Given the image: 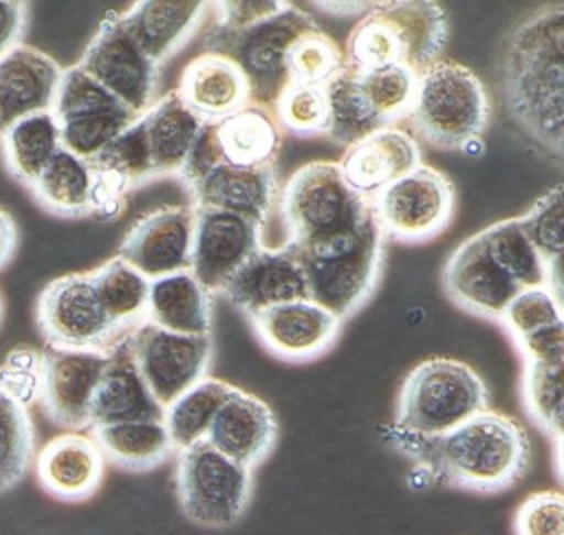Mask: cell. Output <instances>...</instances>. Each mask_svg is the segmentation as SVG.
<instances>
[{"instance_id": "c3c4849f", "label": "cell", "mask_w": 564, "mask_h": 535, "mask_svg": "<svg viewBox=\"0 0 564 535\" xmlns=\"http://www.w3.org/2000/svg\"><path fill=\"white\" fill-rule=\"evenodd\" d=\"M42 379V352L34 347H14L0 363V389L31 408L39 403Z\"/></svg>"}, {"instance_id": "f907efd6", "label": "cell", "mask_w": 564, "mask_h": 535, "mask_svg": "<svg viewBox=\"0 0 564 535\" xmlns=\"http://www.w3.org/2000/svg\"><path fill=\"white\" fill-rule=\"evenodd\" d=\"M523 360L544 363H564V323L544 327L513 340Z\"/></svg>"}, {"instance_id": "ee69618b", "label": "cell", "mask_w": 564, "mask_h": 535, "mask_svg": "<svg viewBox=\"0 0 564 535\" xmlns=\"http://www.w3.org/2000/svg\"><path fill=\"white\" fill-rule=\"evenodd\" d=\"M563 184L544 192L527 214L518 217L521 230L546 263L547 270L561 264L563 256L564 197Z\"/></svg>"}, {"instance_id": "7bdbcfd3", "label": "cell", "mask_w": 564, "mask_h": 535, "mask_svg": "<svg viewBox=\"0 0 564 535\" xmlns=\"http://www.w3.org/2000/svg\"><path fill=\"white\" fill-rule=\"evenodd\" d=\"M345 65V52L322 26L300 35L290 48L292 86L326 85Z\"/></svg>"}, {"instance_id": "d6a6232c", "label": "cell", "mask_w": 564, "mask_h": 535, "mask_svg": "<svg viewBox=\"0 0 564 535\" xmlns=\"http://www.w3.org/2000/svg\"><path fill=\"white\" fill-rule=\"evenodd\" d=\"M97 172L90 162L58 149L31 192L42 210L67 220L94 217Z\"/></svg>"}, {"instance_id": "74e56055", "label": "cell", "mask_w": 564, "mask_h": 535, "mask_svg": "<svg viewBox=\"0 0 564 535\" xmlns=\"http://www.w3.org/2000/svg\"><path fill=\"white\" fill-rule=\"evenodd\" d=\"M564 363L523 360L520 395L524 413L557 449L563 445Z\"/></svg>"}, {"instance_id": "1f68e13d", "label": "cell", "mask_w": 564, "mask_h": 535, "mask_svg": "<svg viewBox=\"0 0 564 535\" xmlns=\"http://www.w3.org/2000/svg\"><path fill=\"white\" fill-rule=\"evenodd\" d=\"M91 436L107 462L133 474L154 471L177 452L164 419L95 426Z\"/></svg>"}, {"instance_id": "836d02e7", "label": "cell", "mask_w": 564, "mask_h": 535, "mask_svg": "<svg viewBox=\"0 0 564 535\" xmlns=\"http://www.w3.org/2000/svg\"><path fill=\"white\" fill-rule=\"evenodd\" d=\"M62 149L61 132L52 112H39L15 122L0 135V152L9 174L31 188Z\"/></svg>"}, {"instance_id": "cb8c5ba5", "label": "cell", "mask_w": 564, "mask_h": 535, "mask_svg": "<svg viewBox=\"0 0 564 535\" xmlns=\"http://www.w3.org/2000/svg\"><path fill=\"white\" fill-rule=\"evenodd\" d=\"M62 73L51 55L24 43L0 56V135L21 119L52 112Z\"/></svg>"}, {"instance_id": "7c38bea8", "label": "cell", "mask_w": 564, "mask_h": 535, "mask_svg": "<svg viewBox=\"0 0 564 535\" xmlns=\"http://www.w3.org/2000/svg\"><path fill=\"white\" fill-rule=\"evenodd\" d=\"M386 238L372 217L348 247L315 258H300L308 297L345 320L366 306L378 290Z\"/></svg>"}, {"instance_id": "ba28073f", "label": "cell", "mask_w": 564, "mask_h": 535, "mask_svg": "<svg viewBox=\"0 0 564 535\" xmlns=\"http://www.w3.org/2000/svg\"><path fill=\"white\" fill-rule=\"evenodd\" d=\"M253 471L217 451L207 439L177 449L174 485L184 517L210 531L239 524L252 501Z\"/></svg>"}, {"instance_id": "9a60e30c", "label": "cell", "mask_w": 564, "mask_h": 535, "mask_svg": "<svg viewBox=\"0 0 564 535\" xmlns=\"http://www.w3.org/2000/svg\"><path fill=\"white\" fill-rule=\"evenodd\" d=\"M91 78L144 114L160 98L161 66L143 52L120 22V12H108L77 63Z\"/></svg>"}, {"instance_id": "ab89813d", "label": "cell", "mask_w": 564, "mask_h": 535, "mask_svg": "<svg viewBox=\"0 0 564 535\" xmlns=\"http://www.w3.org/2000/svg\"><path fill=\"white\" fill-rule=\"evenodd\" d=\"M488 253L520 284L527 287L547 286V266L534 250L518 217L505 218L478 231Z\"/></svg>"}, {"instance_id": "7a4b0ae2", "label": "cell", "mask_w": 564, "mask_h": 535, "mask_svg": "<svg viewBox=\"0 0 564 535\" xmlns=\"http://www.w3.org/2000/svg\"><path fill=\"white\" fill-rule=\"evenodd\" d=\"M511 121L551 157L564 155V7L547 3L508 33L498 59Z\"/></svg>"}, {"instance_id": "d6986e66", "label": "cell", "mask_w": 564, "mask_h": 535, "mask_svg": "<svg viewBox=\"0 0 564 535\" xmlns=\"http://www.w3.org/2000/svg\"><path fill=\"white\" fill-rule=\"evenodd\" d=\"M247 319L272 356L293 363L325 356L339 339L343 327L336 314L310 297L276 304Z\"/></svg>"}, {"instance_id": "7402d4cb", "label": "cell", "mask_w": 564, "mask_h": 535, "mask_svg": "<svg viewBox=\"0 0 564 535\" xmlns=\"http://www.w3.org/2000/svg\"><path fill=\"white\" fill-rule=\"evenodd\" d=\"M35 476L45 494L67 504H82L98 494L107 459L94 436L65 432L48 439L35 455Z\"/></svg>"}, {"instance_id": "52a82bcc", "label": "cell", "mask_w": 564, "mask_h": 535, "mask_svg": "<svg viewBox=\"0 0 564 535\" xmlns=\"http://www.w3.org/2000/svg\"><path fill=\"white\" fill-rule=\"evenodd\" d=\"M318 26L310 13L290 3L283 12L246 29L210 26L204 39V52L219 53L236 62L249 81L252 102L273 109L282 92L292 86L290 48L300 35Z\"/></svg>"}, {"instance_id": "f6af8a7d", "label": "cell", "mask_w": 564, "mask_h": 535, "mask_svg": "<svg viewBox=\"0 0 564 535\" xmlns=\"http://www.w3.org/2000/svg\"><path fill=\"white\" fill-rule=\"evenodd\" d=\"M282 131L299 138L325 135L329 121L328 92L325 85H293L273 106Z\"/></svg>"}, {"instance_id": "7dc6e473", "label": "cell", "mask_w": 564, "mask_h": 535, "mask_svg": "<svg viewBox=\"0 0 564 535\" xmlns=\"http://www.w3.org/2000/svg\"><path fill=\"white\" fill-rule=\"evenodd\" d=\"M513 535H564V495L557 489L531 492L514 509Z\"/></svg>"}, {"instance_id": "11a10c76", "label": "cell", "mask_w": 564, "mask_h": 535, "mask_svg": "<svg viewBox=\"0 0 564 535\" xmlns=\"http://www.w3.org/2000/svg\"><path fill=\"white\" fill-rule=\"evenodd\" d=\"M2 316H4V304H2V297H0V323H2Z\"/></svg>"}, {"instance_id": "bcb514c9", "label": "cell", "mask_w": 564, "mask_h": 535, "mask_svg": "<svg viewBox=\"0 0 564 535\" xmlns=\"http://www.w3.org/2000/svg\"><path fill=\"white\" fill-rule=\"evenodd\" d=\"M498 323L511 340L521 339L547 326L563 323V301L547 286L527 287L505 307Z\"/></svg>"}, {"instance_id": "f5cc1de1", "label": "cell", "mask_w": 564, "mask_h": 535, "mask_svg": "<svg viewBox=\"0 0 564 535\" xmlns=\"http://www.w3.org/2000/svg\"><path fill=\"white\" fill-rule=\"evenodd\" d=\"M19 227L14 217L4 208H0V271L11 264L18 253Z\"/></svg>"}, {"instance_id": "e575fe53", "label": "cell", "mask_w": 564, "mask_h": 535, "mask_svg": "<svg viewBox=\"0 0 564 535\" xmlns=\"http://www.w3.org/2000/svg\"><path fill=\"white\" fill-rule=\"evenodd\" d=\"M90 273L105 313L118 327L131 332L147 320L151 287L147 276L118 254Z\"/></svg>"}, {"instance_id": "8d00e7d4", "label": "cell", "mask_w": 564, "mask_h": 535, "mask_svg": "<svg viewBox=\"0 0 564 535\" xmlns=\"http://www.w3.org/2000/svg\"><path fill=\"white\" fill-rule=\"evenodd\" d=\"M234 386L226 380L207 375L164 408V423L177 449L206 439L217 412Z\"/></svg>"}, {"instance_id": "e0dca14e", "label": "cell", "mask_w": 564, "mask_h": 535, "mask_svg": "<svg viewBox=\"0 0 564 535\" xmlns=\"http://www.w3.org/2000/svg\"><path fill=\"white\" fill-rule=\"evenodd\" d=\"M265 225L247 215L196 207L191 271L216 296L265 244Z\"/></svg>"}, {"instance_id": "5b68a950", "label": "cell", "mask_w": 564, "mask_h": 535, "mask_svg": "<svg viewBox=\"0 0 564 535\" xmlns=\"http://www.w3.org/2000/svg\"><path fill=\"white\" fill-rule=\"evenodd\" d=\"M490 114V98L481 79L468 66L441 58L419 73L405 119L427 144L465 151L480 141Z\"/></svg>"}, {"instance_id": "603a6c76", "label": "cell", "mask_w": 564, "mask_h": 535, "mask_svg": "<svg viewBox=\"0 0 564 535\" xmlns=\"http://www.w3.org/2000/svg\"><path fill=\"white\" fill-rule=\"evenodd\" d=\"M279 429L275 412L265 400L234 386L217 412L206 439L227 458L256 469L275 449Z\"/></svg>"}, {"instance_id": "f1b7e54d", "label": "cell", "mask_w": 564, "mask_h": 535, "mask_svg": "<svg viewBox=\"0 0 564 535\" xmlns=\"http://www.w3.org/2000/svg\"><path fill=\"white\" fill-rule=\"evenodd\" d=\"M220 161L234 167H279L283 131L273 109L250 102L217 122H209Z\"/></svg>"}, {"instance_id": "484cf974", "label": "cell", "mask_w": 564, "mask_h": 535, "mask_svg": "<svg viewBox=\"0 0 564 535\" xmlns=\"http://www.w3.org/2000/svg\"><path fill=\"white\" fill-rule=\"evenodd\" d=\"M209 6L204 0H141L120 13V22L163 68L196 35Z\"/></svg>"}, {"instance_id": "8fae6325", "label": "cell", "mask_w": 564, "mask_h": 535, "mask_svg": "<svg viewBox=\"0 0 564 535\" xmlns=\"http://www.w3.org/2000/svg\"><path fill=\"white\" fill-rule=\"evenodd\" d=\"M371 207L386 240L425 243L454 220L455 187L444 172L421 162L376 194Z\"/></svg>"}, {"instance_id": "d590c367", "label": "cell", "mask_w": 564, "mask_h": 535, "mask_svg": "<svg viewBox=\"0 0 564 535\" xmlns=\"http://www.w3.org/2000/svg\"><path fill=\"white\" fill-rule=\"evenodd\" d=\"M325 88L329 102V121L325 135L329 141L348 148L376 129L384 128V122L362 91L355 68L343 66L326 83Z\"/></svg>"}, {"instance_id": "4fadbf2b", "label": "cell", "mask_w": 564, "mask_h": 535, "mask_svg": "<svg viewBox=\"0 0 564 535\" xmlns=\"http://www.w3.org/2000/svg\"><path fill=\"white\" fill-rule=\"evenodd\" d=\"M62 148L90 161L143 114L108 91L78 65L65 68L52 109Z\"/></svg>"}, {"instance_id": "b9f144b4", "label": "cell", "mask_w": 564, "mask_h": 535, "mask_svg": "<svg viewBox=\"0 0 564 535\" xmlns=\"http://www.w3.org/2000/svg\"><path fill=\"white\" fill-rule=\"evenodd\" d=\"M356 73L362 91L384 125H394L399 119H405L417 83V75L412 69L389 65L376 69H356Z\"/></svg>"}, {"instance_id": "60d3db41", "label": "cell", "mask_w": 564, "mask_h": 535, "mask_svg": "<svg viewBox=\"0 0 564 535\" xmlns=\"http://www.w3.org/2000/svg\"><path fill=\"white\" fill-rule=\"evenodd\" d=\"M88 162L95 171L118 182L128 194L141 185L153 182V164L144 134L143 119H138L130 128L124 129Z\"/></svg>"}, {"instance_id": "9c48e42d", "label": "cell", "mask_w": 564, "mask_h": 535, "mask_svg": "<svg viewBox=\"0 0 564 535\" xmlns=\"http://www.w3.org/2000/svg\"><path fill=\"white\" fill-rule=\"evenodd\" d=\"M181 184L194 207L220 208L267 225L279 198V167L242 168L220 161L204 124L181 171Z\"/></svg>"}, {"instance_id": "8992f818", "label": "cell", "mask_w": 564, "mask_h": 535, "mask_svg": "<svg viewBox=\"0 0 564 535\" xmlns=\"http://www.w3.org/2000/svg\"><path fill=\"white\" fill-rule=\"evenodd\" d=\"M487 408L490 390L470 363L431 357L402 380L392 425L414 435H444Z\"/></svg>"}, {"instance_id": "2e32d148", "label": "cell", "mask_w": 564, "mask_h": 535, "mask_svg": "<svg viewBox=\"0 0 564 535\" xmlns=\"http://www.w3.org/2000/svg\"><path fill=\"white\" fill-rule=\"evenodd\" d=\"M108 359L110 350H42L39 403L48 422L67 432L91 428V402Z\"/></svg>"}, {"instance_id": "277c9868", "label": "cell", "mask_w": 564, "mask_h": 535, "mask_svg": "<svg viewBox=\"0 0 564 535\" xmlns=\"http://www.w3.org/2000/svg\"><path fill=\"white\" fill-rule=\"evenodd\" d=\"M447 42V13L441 3L376 2L349 32L346 65L356 69L402 65L419 75L442 58Z\"/></svg>"}, {"instance_id": "30bf717a", "label": "cell", "mask_w": 564, "mask_h": 535, "mask_svg": "<svg viewBox=\"0 0 564 535\" xmlns=\"http://www.w3.org/2000/svg\"><path fill=\"white\" fill-rule=\"evenodd\" d=\"M35 324L47 346L61 349L108 352L130 336L105 313L90 271L45 284L35 303Z\"/></svg>"}, {"instance_id": "4316f807", "label": "cell", "mask_w": 564, "mask_h": 535, "mask_svg": "<svg viewBox=\"0 0 564 535\" xmlns=\"http://www.w3.org/2000/svg\"><path fill=\"white\" fill-rule=\"evenodd\" d=\"M177 95L204 122H217L252 102L240 66L219 53L204 52L181 73Z\"/></svg>"}, {"instance_id": "6da1fadb", "label": "cell", "mask_w": 564, "mask_h": 535, "mask_svg": "<svg viewBox=\"0 0 564 535\" xmlns=\"http://www.w3.org/2000/svg\"><path fill=\"white\" fill-rule=\"evenodd\" d=\"M382 439L411 459L429 484L494 495L517 485L530 469L533 448L520 419L487 408L451 432L421 436L386 425Z\"/></svg>"}, {"instance_id": "ffe728a7", "label": "cell", "mask_w": 564, "mask_h": 535, "mask_svg": "<svg viewBox=\"0 0 564 535\" xmlns=\"http://www.w3.org/2000/svg\"><path fill=\"white\" fill-rule=\"evenodd\" d=\"M442 286L448 299L465 313L497 323L505 307L523 291L488 253L478 231L448 254Z\"/></svg>"}, {"instance_id": "4dcf8cb0", "label": "cell", "mask_w": 564, "mask_h": 535, "mask_svg": "<svg viewBox=\"0 0 564 535\" xmlns=\"http://www.w3.org/2000/svg\"><path fill=\"white\" fill-rule=\"evenodd\" d=\"M148 323L177 334H213L214 294L194 276L180 271L151 281Z\"/></svg>"}, {"instance_id": "681fc988", "label": "cell", "mask_w": 564, "mask_h": 535, "mask_svg": "<svg viewBox=\"0 0 564 535\" xmlns=\"http://www.w3.org/2000/svg\"><path fill=\"white\" fill-rule=\"evenodd\" d=\"M292 2L283 0H243V2H214L217 17L213 25L220 30H239L283 12Z\"/></svg>"}, {"instance_id": "db71d44e", "label": "cell", "mask_w": 564, "mask_h": 535, "mask_svg": "<svg viewBox=\"0 0 564 535\" xmlns=\"http://www.w3.org/2000/svg\"><path fill=\"white\" fill-rule=\"evenodd\" d=\"M376 2H313L319 10L335 15H355L358 12H369Z\"/></svg>"}, {"instance_id": "ac0fdd59", "label": "cell", "mask_w": 564, "mask_h": 535, "mask_svg": "<svg viewBox=\"0 0 564 535\" xmlns=\"http://www.w3.org/2000/svg\"><path fill=\"white\" fill-rule=\"evenodd\" d=\"M196 207L164 205L138 218L118 247V256L153 281L191 270Z\"/></svg>"}, {"instance_id": "3957f363", "label": "cell", "mask_w": 564, "mask_h": 535, "mask_svg": "<svg viewBox=\"0 0 564 535\" xmlns=\"http://www.w3.org/2000/svg\"><path fill=\"white\" fill-rule=\"evenodd\" d=\"M283 243L300 258L323 256L356 240L369 223L371 200L352 190L335 161H312L280 188Z\"/></svg>"}, {"instance_id": "f546056e", "label": "cell", "mask_w": 564, "mask_h": 535, "mask_svg": "<svg viewBox=\"0 0 564 535\" xmlns=\"http://www.w3.org/2000/svg\"><path fill=\"white\" fill-rule=\"evenodd\" d=\"M141 119L150 149L154 181L180 177L194 142L206 122L184 105L176 89L160 96Z\"/></svg>"}, {"instance_id": "816d5d0a", "label": "cell", "mask_w": 564, "mask_h": 535, "mask_svg": "<svg viewBox=\"0 0 564 535\" xmlns=\"http://www.w3.org/2000/svg\"><path fill=\"white\" fill-rule=\"evenodd\" d=\"M29 26V3L0 0V56L22 43Z\"/></svg>"}, {"instance_id": "83f0119b", "label": "cell", "mask_w": 564, "mask_h": 535, "mask_svg": "<svg viewBox=\"0 0 564 535\" xmlns=\"http://www.w3.org/2000/svg\"><path fill=\"white\" fill-rule=\"evenodd\" d=\"M90 416L91 428L143 419H164V408L141 376L127 339L110 350L107 369L95 390Z\"/></svg>"}, {"instance_id": "5bb4252c", "label": "cell", "mask_w": 564, "mask_h": 535, "mask_svg": "<svg viewBox=\"0 0 564 535\" xmlns=\"http://www.w3.org/2000/svg\"><path fill=\"white\" fill-rule=\"evenodd\" d=\"M131 357L163 408L207 376L214 359L213 334L171 332L144 320L127 337Z\"/></svg>"}, {"instance_id": "44dd1931", "label": "cell", "mask_w": 564, "mask_h": 535, "mask_svg": "<svg viewBox=\"0 0 564 535\" xmlns=\"http://www.w3.org/2000/svg\"><path fill=\"white\" fill-rule=\"evenodd\" d=\"M219 296L249 317L276 304L306 299L305 270L292 248L263 244L230 277Z\"/></svg>"}, {"instance_id": "d4e9b609", "label": "cell", "mask_w": 564, "mask_h": 535, "mask_svg": "<svg viewBox=\"0 0 564 535\" xmlns=\"http://www.w3.org/2000/svg\"><path fill=\"white\" fill-rule=\"evenodd\" d=\"M421 162L414 135L398 125H384L348 145L338 164L346 184L371 200Z\"/></svg>"}, {"instance_id": "f35d334b", "label": "cell", "mask_w": 564, "mask_h": 535, "mask_svg": "<svg viewBox=\"0 0 564 535\" xmlns=\"http://www.w3.org/2000/svg\"><path fill=\"white\" fill-rule=\"evenodd\" d=\"M35 455L31 410L0 389V492L15 488L28 476Z\"/></svg>"}]
</instances>
